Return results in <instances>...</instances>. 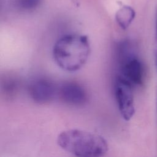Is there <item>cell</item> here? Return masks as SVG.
<instances>
[{"mask_svg": "<svg viewBox=\"0 0 157 157\" xmlns=\"http://www.w3.org/2000/svg\"><path fill=\"white\" fill-rule=\"evenodd\" d=\"M90 45L86 36L67 34L54 45L53 56L56 64L62 69L74 72L81 69L88 60Z\"/></svg>", "mask_w": 157, "mask_h": 157, "instance_id": "6da1fadb", "label": "cell"}, {"mask_svg": "<svg viewBox=\"0 0 157 157\" xmlns=\"http://www.w3.org/2000/svg\"><path fill=\"white\" fill-rule=\"evenodd\" d=\"M58 145L65 151L77 156L99 157L109 150L105 139L101 136L78 129H69L58 136Z\"/></svg>", "mask_w": 157, "mask_h": 157, "instance_id": "7a4b0ae2", "label": "cell"}, {"mask_svg": "<svg viewBox=\"0 0 157 157\" xmlns=\"http://www.w3.org/2000/svg\"><path fill=\"white\" fill-rule=\"evenodd\" d=\"M132 85L121 76L118 77L115 84V96L118 109L122 117L126 121L129 120L135 113Z\"/></svg>", "mask_w": 157, "mask_h": 157, "instance_id": "3957f363", "label": "cell"}, {"mask_svg": "<svg viewBox=\"0 0 157 157\" xmlns=\"http://www.w3.org/2000/svg\"><path fill=\"white\" fill-rule=\"evenodd\" d=\"M123 77L132 85H140L143 82V67L136 57L129 56L123 59L121 66Z\"/></svg>", "mask_w": 157, "mask_h": 157, "instance_id": "277c9868", "label": "cell"}, {"mask_svg": "<svg viewBox=\"0 0 157 157\" xmlns=\"http://www.w3.org/2000/svg\"><path fill=\"white\" fill-rule=\"evenodd\" d=\"M29 92L34 101L39 103H45L54 98L56 89L53 83L47 80L41 79L31 84Z\"/></svg>", "mask_w": 157, "mask_h": 157, "instance_id": "5b68a950", "label": "cell"}, {"mask_svg": "<svg viewBox=\"0 0 157 157\" xmlns=\"http://www.w3.org/2000/svg\"><path fill=\"white\" fill-rule=\"evenodd\" d=\"M59 93L64 101L71 105H82L86 100L85 90L80 85L74 82L63 84L59 89Z\"/></svg>", "mask_w": 157, "mask_h": 157, "instance_id": "8992f818", "label": "cell"}, {"mask_svg": "<svg viewBox=\"0 0 157 157\" xmlns=\"http://www.w3.org/2000/svg\"><path fill=\"white\" fill-rule=\"evenodd\" d=\"M135 16L134 10L131 7L125 5L117 10L115 14V20L123 29H126L131 25Z\"/></svg>", "mask_w": 157, "mask_h": 157, "instance_id": "52a82bcc", "label": "cell"}, {"mask_svg": "<svg viewBox=\"0 0 157 157\" xmlns=\"http://www.w3.org/2000/svg\"><path fill=\"white\" fill-rule=\"evenodd\" d=\"M39 0H21V3L24 8H31L35 7L39 2Z\"/></svg>", "mask_w": 157, "mask_h": 157, "instance_id": "ba28073f", "label": "cell"}, {"mask_svg": "<svg viewBox=\"0 0 157 157\" xmlns=\"http://www.w3.org/2000/svg\"><path fill=\"white\" fill-rule=\"evenodd\" d=\"M156 37H157V20H156Z\"/></svg>", "mask_w": 157, "mask_h": 157, "instance_id": "9c48e42d", "label": "cell"}]
</instances>
